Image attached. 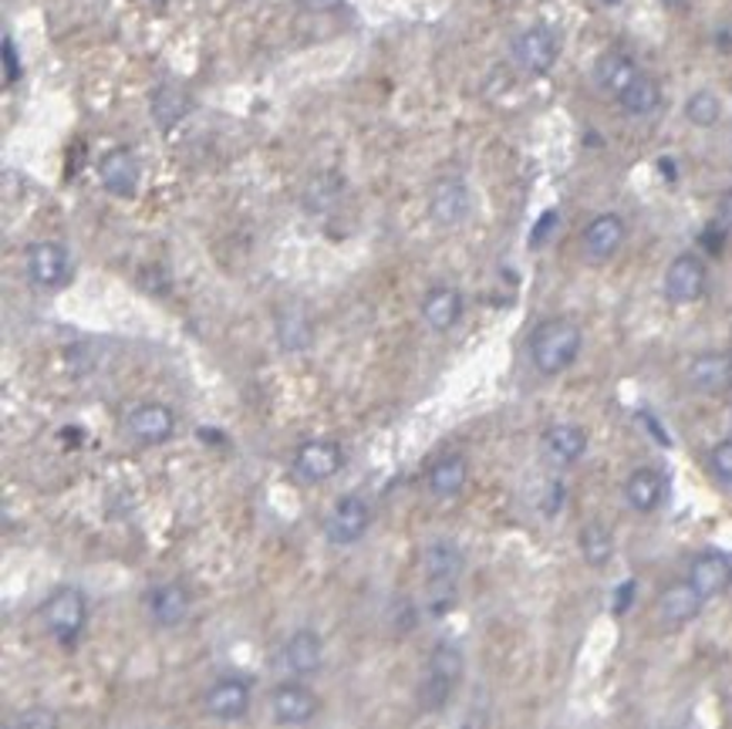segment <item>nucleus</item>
<instances>
[{"label": "nucleus", "instance_id": "a878e982", "mask_svg": "<svg viewBox=\"0 0 732 729\" xmlns=\"http://www.w3.org/2000/svg\"><path fill=\"white\" fill-rule=\"evenodd\" d=\"M345 193V180L338 173H317L311 176L307 190H304V210L307 213H332L338 206Z\"/></svg>", "mask_w": 732, "mask_h": 729}, {"label": "nucleus", "instance_id": "e433bc0d", "mask_svg": "<svg viewBox=\"0 0 732 729\" xmlns=\"http://www.w3.org/2000/svg\"><path fill=\"white\" fill-rule=\"evenodd\" d=\"M669 4H679V0H669Z\"/></svg>", "mask_w": 732, "mask_h": 729}, {"label": "nucleus", "instance_id": "9d476101", "mask_svg": "<svg viewBox=\"0 0 732 729\" xmlns=\"http://www.w3.org/2000/svg\"><path fill=\"white\" fill-rule=\"evenodd\" d=\"M624 236H628V226L618 213H601L594 216L584 233H581V247H584V257L594 261V264H604L611 261L621 247H624Z\"/></svg>", "mask_w": 732, "mask_h": 729}, {"label": "nucleus", "instance_id": "5701e85b", "mask_svg": "<svg viewBox=\"0 0 732 729\" xmlns=\"http://www.w3.org/2000/svg\"><path fill=\"white\" fill-rule=\"evenodd\" d=\"M462 317V294L456 287H433L423 297V321L433 332H449Z\"/></svg>", "mask_w": 732, "mask_h": 729}, {"label": "nucleus", "instance_id": "a211bd4d", "mask_svg": "<svg viewBox=\"0 0 732 729\" xmlns=\"http://www.w3.org/2000/svg\"><path fill=\"white\" fill-rule=\"evenodd\" d=\"M624 500L638 514H655L665 500V476L652 466H638L624 479Z\"/></svg>", "mask_w": 732, "mask_h": 729}, {"label": "nucleus", "instance_id": "0eeeda50", "mask_svg": "<svg viewBox=\"0 0 732 729\" xmlns=\"http://www.w3.org/2000/svg\"><path fill=\"white\" fill-rule=\"evenodd\" d=\"M557 54H560V41L547 24H533V28L520 31L517 41H514V61L527 74H537V78L547 74L557 64Z\"/></svg>", "mask_w": 732, "mask_h": 729}, {"label": "nucleus", "instance_id": "412c9836", "mask_svg": "<svg viewBox=\"0 0 732 729\" xmlns=\"http://www.w3.org/2000/svg\"><path fill=\"white\" fill-rule=\"evenodd\" d=\"M543 453L557 466H571L588 453V433L578 423H557L543 433Z\"/></svg>", "mask_w": 732, "mask_h": 729}, {"label": "nucleus", "instance_id": "2eb2a0df", "mask_svg": "<svg viewBox=\"0 0 732 729\" xmlns=\"http://www.w3.org/2000/svg\"><path fill=\"white\" fill-rule=\"evenodd\" d=\"M689 581L692 588L709 601L715 595H722L725 588H732V557L719 554V550H705L692 560L689 567Z\"/></svg>", "mask_w": 732, "mask_h": 729}, {"label": "nucleus", "instance_id": "f03ea898", "mask_svg": "<svg viewBox=\"0 0 732 729\" xmlns=\"http://www.w3.org/2000/svg\"><path fill=\"white\" fill-rule=\"evenodd\" d=\"M462 672H466L462 652H459L456 645H449V641H439L429 652L426 676L419 682V706L429 709V712H439L453 699L456 686L462 682Z\"/></svg>", "mask_w": 732, "mask_h": 729}, {"label": "nucleus", "instance_id": "b1692460", "mask_svg": "<svg viewBox=\"0 0 732 729\" xmlns=\"http://www.w3.org/2000/svg\"><path fill=\"white\" fill-rule=\"evenodd\" d=\"M321 635L314 628H297L284 645V662L297 676H311L321 669Z\"/></svg>", "mask_w": 732, "mask_h": 729}, {"label": "nucleus", "instance_id": "ddd939ff", "mask_svg": "<svg viewBox=\"0 0 732 729\" xmlns=\"http://www.w3.org/2000/svg\"><path fill=\"white\" fill-rule=\"evenodd\" d=\"M203 706L213 719H223V722H233V719H243L251 709V686L243 679H216L206 696H203Z\"/></svg>", "mask_w": 732, "mask_h": 729}, {"label": "nucleus", "instance_id": "7ed1b4c3", "mask_svg": "<svg viewBox=\"0 0 732 729\" xmlns=\"http://www.w3.org/2000/svg\"><path fill=\"white\" fill-rule=\"evenodd\" d=\"M462 567H466V557L453 540H433L423 550V571H426V581H429V591H433V611L436 615L453 608L456 581L462 575Z\"/></svg>", "mask_w": 732, "mask_h": 729}, {"label": "nucleus", "instance_id": "423d86ee", "mask_svg": "<svg viewBox=\"0 0 732 729\" xmlns=\"http://www.w3.org/2000/svg\"><path fill=\"white\" fill-rule=\"evenodd\" d=\"M24 264H28V277L38 287H44V291H58L71 277V257H68V251L61 247V243H54V240L31 243Z\"/></svg>", "mask_w": 732, "mask_h": 729}, {"label": "nucleus", "instance_id": "cd10ccee", "mask_svg": "<svg viewBox=\"0 0 732 729\" xmlns=\"http://www.w3.org/2000/svg\"><path fill=\"white\" fill-rule=\"evenodd\" d=\"M190 109H193L190 95H186L183 89H176V85H162V89H155V95H152V119H155L162 129H173L180 119H186Z\"/></svg>", "mask_w": 732, "mask_h": 729}, {"label": "nucleus", "instance_id": "1a4fd4ad", "mask_svg": "<svg viewBox=\"0 0 732 729\" xmlns=\"http://www.w3.org/2000/svg\"><path fill=\"white\" fill-rule=\"evenodd\" d=\"M342 463H345V453H342V446L335 439H307L294 453V469L307 483L332 479L342 469Z\"/></svg>", "mask_w": 732, "mask_h": 729}, {"label": "nucleus", "instance_id": "473e14b6", "mask_svg": "<svg viewBox=\"0 0 732 729\" xmlns=\"http://www.w3.org/2000/svg\"><path fill=\"white\" fill-rule=\"evenodd\" d=\"M4 78H8V85L21 78V58H18L14 38H4Z\"/></svg>", "mask_w": 732, "mask_h": 729}, {"label": "nucleus", "instance_id": "dca6fc26", "mask_svg": "<svg viewBox=\"0 0 732 729\" xmlns=\"http://www.w3.org/2000/svg\"><path fill=\"white\" fill-rule=\"evenodd\" d=\"M99 176L112 196H135L142 170H139V159L129 149H109L99 162Z\"/></svg>", "mask_w": 732, "mask_h": 729}, {"label": "nucleus", "instance_id": "6ab92c4d", "mask_svg": "<svg viewBox=\"0 0 732 729\" xmlns=\"http://www.w3.org/2000/svg\"><path fill=\"white\" fill-rule=\"evenodd\" d=\"M641 74H644V71H641L624 51H608V54H601L598 64H594L598 89H601L604 95H611V99H621Z\"/></svg>", "mask_w": 732, "mask_h": 729}, {"label": "nucleus", "instance_id": "c9c22d12", "mask_svg": "<svg viewBox=\"0 0 732 729\" xmlns=\"http://www.w3.org/2000/svg\"><path fill=\"white\" fill-rule=\"evenodd\" d=\"M152 4H170V0H152Z\"/></svg>", "mask_w": 732, "mask_h": 729}, {"label": "nucleus", "instance_id": "aec40b11", "mask_svg": "<svg viewBox=\"0 0 732 729\" xmlns=\"http://www.w3.org/2000/svg\"><path fill=\"white\" fill-rule=\"evenodd\" d=\"M702 605H705V598L692 588V581L685 578V581H675V585H669L662 595H659V618L669 625V628H682V625H689L699 611H702Z\"/></svg>", "mask_w": 732, "mask_h": 729}, {"label": "nucleus", "instance_id": "72a5a7b5", "mask_svg": "<svg viewBox=\"0 0 732 729\" xmlns=\"http://www.w3.org/2000/svg\"><path fill=\"white\" fill-rule=\"evenodd\" d=\"M715 226L722 233H732V190H725L719 196V206H715Z\"/></svg>", "mask_w": 732, "mask_h": 729}, {"label": "nucleus", "instance_id": "4be33fe9", "mask_svg": "<svg viewBox=\"0 0 732 729\" xmlns=\"http://www.w3.org/2000/svg\"><path fill=\"white\" fill-rule=\"evenodd\" d=\"M149 615L159 628H176L190 615V595L180 585H159L149 591Z\"/></svg>", "mask_w": 732, "mask_h": 729}, {"label": "nucleus", "instance_id": "4468645a", "mask_svg": "<svg viewBox=\"0 0 732 729\" xmlns=\"http://www.w3.org/2000/svg\"><path fill=\"white\" fill-rule=\"evenodd\" d=\"M689 385L702 395H722L732 388V355L725 352H702L689 362L685 372Z\"/></svg>", "mask_w": 732, "mask_h": 729}, {"label": "nucleus", "instance_id": "20e7f679", "mask_svg": "<svg viewBox=\"0 0 732 729\" xmlns=\"http://www.w3.org/2000/svg\"><path fill=\"white\" fill-rule=\"evenodd\" d=\"M41 621L48 628V635H54L61 645H74V638L81 635L89 621V601L78 588H61L54 591L44 608H41Z\"/></svg>", "mask_w": 732, "mask_h": 729}, {"label": "nucleus", "instance_id": "2f4dec72", "mask_svg": "<svg viewBox=\"0 0 732 729\" xmlns=\"http://www.w3.org/2000/svg\"><path fill=\"white\" fill-rule=\"evenodd\" d=\"M709 463H712V473H715L722 483H729V486H732V439L715 443V446H712V453H709Z\"/></svg>", "mask_w": 732, "mask_h": 729}, {"label": "nucleus", "instance_id": "39448f33", "mask_svg": "<svg viewBox=\"0 0 732 729\" xmlns=\"http://www.w3.org/2000/svg\"><path fill=\"white\" fill-rule=\"evenodd\" d=\"M125 429L132 439H139L145 446H162L176 433V416L170 405H162V402H139L125 416Z\"/></svg>", "mask_w": 732, "mask_h": 729}, {"label": "nucleus", "instance_id": "9b49d317", "mask_svg": "<svg viewBox=\"0 0 732 729\" xmlns=\"http://www.w3.org/2000/svg\"><path fill=\"white\" fill-rule=\"evenodd\" d=\"M368 527H372V507L358 494H348L335 504L328 517V540L338 547H348V544H358L368 534Z\"/></svg>", "mask_w": 732, "mask_h": 729}, {"label": "nucleus", "instance_id": "6e6552de", "mask_svg": "<svg viewBox=\"0 0 732 729\" xmlns=\"http://www.w3.org/2000/svg\"><path fill=\"white\" fill-rule=\"evenodd\" d=\"M469 210H472V196H469V186L459 176H443V180L433 183V190H429V216L439 226L453 230V226L466 223Z\"/></svg>", "mask_w": 732, "mask_h": 729}, {"label": "nucleus", "instance_id": "7c9ffc66", "mask_svg": "<svg viewBox=\"0 0 732 729\" xmlns=\"http://www.w3.org/2000/svg\"><path fill=\"white\" fill-rule=\"evenodd\" d=\"M4 729H58V716L44 706H31L14 722H8Z\"/></svg>", "mask_w": 732, "mask_h": 729}, {"label": "nucleus", "instance_id": "f704fd0d", "mask_svg": "<svg viewBox=\"0 0 732 729\" xmlns=\"http://www.w3.org/2000/svg\"><path fill=\"white\" fill-rule=\"evenodd\" d=\"M301 4H304L307 11H314V14H332V11L342 8V0H301Z\"/></svg>", "mask_w": 732, "mask_h": 729}, {"label": "nucleus", "instance_id": "f3484780", "mask_svg": "<svg viewBox=\"0 0 732 729\" xmlns=\"http://www.w3.org/2000/svg\"><path fill=\"white\" fill-rule=\"evenodd\" d=\"M271 709H274V719L284 722V726H304L317 712V696L301 682H284V686L274 689Z\"/></svg>", "mask_w": 732, "mask_h": 729}, {"label": "nucleus", "instance_id": "f8f14e48", "mask_svg": "<svg viewBox=\"0 0 732 729\" xmlns=\"http://www.w3.org/2000/svg\"><path fill=\"white\" fill-rule=\"evenodd\" d=\"M705 264L695 254H679L665 271V297L672 304H692L705 294Z\"/></svg>", "mask_w": 732, "mask_h": 729}, {"label": "nucleus", "instance_id": "c756f323", "mask_svg": "<svg viewBox=\"0 0 732 729\" xmlns=\"http://www.w3.org/2000/svg\"><path fill=\"white\" fill-rule=\"evenodd\" d=\"M685 119L692 122V125H699V129H712L719 119H722V102H719V95H712V92H692L689 95V102H685Z\"/></svg>", "mask_w": 732, "mask_h": 729}, {"label": "nucleus", "instance_id": "393cba45", "mask_svg": "<svg viewBox=\"0 0 732 729\" xmlns=\"http://www.w3.org/2000/svg\"><path fill=\"white\" fill-rule=\"evenodd\" d=\"M466 479H469V463H466V456L449 453V456H443V459L433 463V469H429V490H433L439 500H449V497H459V494H462Z\"/></svg>", "mask_w": 732, "mask_h": 729}, {"label": "nucleus", "instance_id": "c85d7f7f", "mask_svg": "<svg viewBox=\"0 0 732 729\" xmlns=\"http://www.w3.org/2000/svg\"><path fill=\"white\" fill-rule=\"evenodd\" d=\"M581 554H584L588 564L604 567V564L614 557V537H611V530L601 527V524H588V527L581 530Z\"/></svg>", "mask_w": 732, "mask_h": 729}, {"label": "nucleus", "instance_id": "f257e3e1", "mask_svg": "<svg viewBox=\"0 0 732 729\" xmlns=\"http://www.w3.org/2000/svg\"><path fill=\"white\" fill-rule=\"evenodd\" d=\"M584 335L571 317H547L530 335V362L540 375H560L581 355Z\"/></svg>", "mask_w": 732, "mask_h": 729}, {"label": "nucleus", "instance_id": "bb28decb", "mask_svg": "<svg viewBox=\"0 0 732 729\" xmlns=\"http://www.w3.org/2000/svg\"><path fill=\"white\" fill-rule=\"evenodd\" d=\"M618 105H621L631 119H648V115H655V112L662 109V89L655 85V78L641 74L634 85L618 99Z\"/></svg>", "mask_w": 732, "mask_h": 729}]
</instances>
